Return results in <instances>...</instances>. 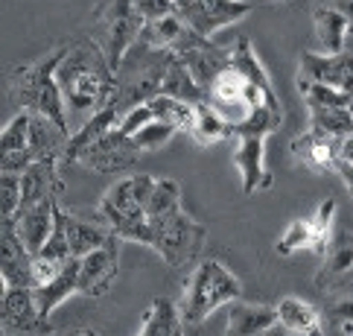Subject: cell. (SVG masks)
Masks as SVG:
<instances>
[{"mask_svg":"<svg viewBox=\"0 0 353 336\" xmlns=\"http://www.w3.org/2000/svg\"><path fill=\"white\" fill-rule=\"evenodd\" d=\"M152 226V246L170 266H184L199 255L205 243V228L187 214L184 208H175L158 219H149Z\"/></svg>","mask_w":353,"mask_h":336,"instance_id":"52a82bcc","label":"cell"},{"mask_svg":"<svg viewBox=\"0 0 353 336\" xmlns=\"http://www.w3.org/2000/svg\"><path fill=\"white\" fill-rule=\"evenodd\" d=\"M30 132H32V111L21 108L9 126L0 135V152H18V149H30Z\"/></svg>","mask_w":353,"mask_h":336,"instance_id":"1f68e13d","label":"cell"},{"mask_svg":"<svg viewBox=\"0 0 353 336\" xmlns=\"http://www.w3.org/2000/svg\"><path fill=\"white\" fill-rule=\"evenodd\" d=\"M0 275H3L6 287H32V255L27 252L21 234L15 228V219H3L0 226Z\"/></svg>","mask_w":353,"mask_h":336,"instance_id":"7c38bea8","label":"cell"},{"mask_svg":"<svg viewBox=\"0 0 353 336\" xmlns=\"http://www.w3.org/2000/svg\"><path fill=\"white\" fill-rule=\"evenodd\" d=\"M277 307V322L295 336H324V325H321V316L312 304H307L304 298H295V295H286L274 304Z\"/></svg>","mask_w":353,"mask_h":336,"instance_id":"ac0fdd59","label":"cell"},{"mask_svg":"<svg viewBox=\"0 0 353 336\" xmlns=\"http://www.w3.org/2000/svg\"><path fill=\"white\" fill-rule=\"evenodd\" d=\"M330 319L342 328L347 336H353V298H342L330 307Z\"/></svg>","mask_w":353,"mask_h":336,"instance_id":"f35d334b","label":"cell"},{"mask_svg":"<svg viewBox=\"0 0 353 336\" xmlns=\"http://www.w3.org/2000/svg\"><path fill=\"white\" fill-rule=\"evenodd\" d=\"M315 3H321V6H333L339 9L342 15H347L353 21V0H315Z\"/></svg>","mask_w":353,"mask_h":336,"instance_id":"60d3db41","label":"cell"},{"mask_svg":"<svg viewBox=\"0 0 353 336\" xmlns=\"http://www.w3.org/2000/svg\"><path fill=\"white\" fill-rule=\"evenodd\" d=\"M298 82H324L353 94V53H312L307 50L298 65Z\"/></svg>","mask_w":353,"mask_h":336,"instance_id":"30bf717a","label":"cell"},{"mask_svg":"<svg viewBox=\"0 0 353 336\" xmlns=\"http://www.w3.org/2000/svg\"><path fill=\"white\" fill-rule=\"evenodd\" d=\"M137 12H141L143 21H158V18H167L179 12V3L175 0H134Z\"/></svg>","mask_w":353,"mask_h":336,"instance_id":"74e56055","label":"cell"},{"mask_svg":"<svg viewBox=\"0 0 353 336\" xmlns=\"http://www.w3.org/2000/svg\"><path fill=\"white\" fill-rule=\"evenodd\" d=\"M179 132L172 126V123H163V120H152V123H146V126L132 135V146L137 149V152H152V149H161V146H167L172 141V135Z\"/></svg>","mask_w":353,"mask_h":336,"instance_id":"d6a6232c","label":"cell"},{"mask_svg":"<svg viewBox=\"0 0 353 336\" xmlns=\"http://www.w3.org/2000/svg\"><path fill=\"white\" fill-rule=\"evenodd\" d=\"M149 108H152L155 120L163 123H172L179 132H190L193 129V120H196V103H187L181 97H172V94H158L152 99H146Z\"/></svg>","mask_w":353,"mask_h":336,"instance_id":"484cf974","label":"cell"},{"mask_svg":"<svg viewBox=\"0 0 353 336\" xmlns=\"http://www.w3.org/2000/svg\"><path fill=\"white\" fill-rule=\"evenodd\" d=\"M281 123H283V111H274L269 106L248 111L245 120L234 123V138H236L234 164L239 170L243 193L266 190L272 184V176L266 170V138L281 129Z\"/></svg>","mask_w":353,"mask_h":336,"instance_id":"3957f363","label":"cell"},{"mask_svg":"<svg viewBox=\"0 0 353 336\" xmlns=\"http://www.w3.org/2000/svg\"><path fill=\"white\" fill-rule=\"evenodd\" d=\"M184 316L181 307L170 298H155L152 307L146 310L141 336H184Z\"/></svg>","mask_w":353,"mask_h":336,"instance_id":"7402d4cb","label":"cell"},{"mask_svg":"<svg viewBox=\"0 0 353 336\" xmlns=\"http://www.w3.org/2000/svg\"><path fill=\"white\" fill-rule=\"evenodd\" d=\"M239 298H243V284H239L234 272L222 260L213 257L201 260L184 287V302H181L184 325H201L213 310L234 304Z\"/></svg>","mask_w":353,"mask_h":336,"instance_id":"277c9868","label":"cell"},{"mask_svg":"<svg viewBox=\"0 0 353 336\" xmlns=\"http://www.w3.org/2000/svg\"><path fill=\"white\" fill-rule=\"evenodd\" d=\"M56 202L59 199H44V202H35V205H27L18 210L15 217V228L21 234L23 246H27V252L35 257L41 255L44 243L50 240V234H53V226H56Z\"/></svg>","mask_w":353,"mask_h":336,"instance_id":"5bb4252c","label":"cell"},{"mask_svg":"<svg viewBox=\"0 0 353 336\" xmlns=\"http://www.w3.org/2000/svg\"><path fill=\"white\" fill-rule=\"evenodd\" d=\"M307 108H353V94L324 82H298Z\"/></svg>","mask_w":353,"mask_h":336,"instance_id":"83f0119b","label":"cell"},{"mask_svg":"<svg viewBox=\"0 0 353 336\" xmlns=\"http://www.w3.org/2000/svg\"><path fill=\"white\" fill-rule=\"evenodd\" d=\"M251 12H254V3L248 0H196V3L179 6V15L187 21V27H193L208 39L222 27H234Z\"/></svg>","mask_w":353,"mask_h":336,"instance_id":"ba28073f","label":"cell"},{"mask_svg":"<svg viewBox=\"0 0 353 336\" xmlns=\"http://www.w3.org/2000/svg\"><path fill=\"white\" fill-rule=\"evenodd\" d=\"M339 161H347V164H353V135L347 141H342V146H339Z\"/></svg>","mask_w":353,"mask_h":336,"instance_id":"b9f144b4","label":"cell"},{"mask_svg":"<svg viewBox=\"0 0 353 336\" xmlns=\"http://www.w3.org/2000/svg\"><path fill=\"white\" fill-rule=\"evenodd\" d=\"M190 135L201 146L228 141V138H234V120L225 117L219 108H213L208 99H201V103H196V120H193Z\"/></svg>","mask_w":353,"mask_h":336,"instance_id":"44dd1931","label":"cell"},{"mask_svg":"<svg viewBox=\"0 0 353 336\" xmlns=\"http://www.w3.org/2000/svg\"><path fill=\"white\" fill-rule=\"evenodd\" d=\"M32 149H18V152H0V172H18V176H23L32 164H35Z\"/></svg>","mask_w":353,"mask_h":336,"instance_id":"8d00e7d4","label":"cell"},{"mask_svg":"<svg viewBox=\"0 0 353 336\" xmlns=\"http://www.w3.org/2000/svg\"><path fill=\"white\" fill-rule=\"evenodd\" d=\"M35 257H47V260H56V264H70L73 260V252H70V240H68V210L56 202V226H53V234L50 240L44 243L41 255Z\"/></svg>","mask_w":353,"mask_h":336,"instance_id":"f1b7e54d","label":"cell"},{"mask_svg":"<svg viewBox=\"0 0 353 336\" xmlns=\"http://www.w3.org/2000/svg\"><path fill=\"white\" fill-rule=\"evenodd\" d=\"M327 275H350L353 272V234H339V240L333 237L330 248H327Z\"/></svg>","mask_w":353,"mask_h":336,"instance_id":"836d02e7","label":"cell"},{"mask_svg":"<svg viewBox=\"0 0 353 336\" xmlns=\"http://www.w3.org/2000/svg\"><path fill=\"white\" fill-rule=\"evenodd\" d=\"M68 117L82 126L97 111L114 106L117 99V70L94 39L68 44V53L56 70Z\"/></svg>","mask_w":353,"mask_h":336,"instance_id":"6da1fadb","label":"cell"},{"mask_svg":"<svg viewBox=\"0 0 353 336\" xmlns=\"http://www.w3.org/2000/svg\"><path fill=\"white\" fill-rule=\"evenodd\" d=\"M277 325V307L234 302L228 307V336H263Z\"/></svg>","mask_w":353,"mask_h":336,"instance_id":"e0dca14e","label":"cell"},{"mask_svg":"<svg viewBox=\"0 0 353 336\" xmlns=\"http://www.w3.org/2000/svg\"><path fill=\"white\" fill-rule=\"evenodd\" d=\"M333 217H336V199H324V202L315 208V214L310 217L312 222V234H315V246H312V255L324 257L327 248L333 243Z\"/></svg>","mask_w":353,"mask_h":336,"instance_id":"4dcf8cb0","label":"cell"},{"mask_svg":"<svg viewBox=\"0 0 353 336\" xmlns=\"http://www.w3.org/2000/svg\"><path fill=\"white\" fill-rule=\"evenodd\" d=\"M350 278H353V272H350Z\"/></svg>","mask_w":353,"mask_h":336,"instance_id":"7dc6e473","label":"cell"},{"mask_svg":"<svg viewBox=\"0 0 353 336\" xmlns=\"http://www.w3.org/2000/svg\"><path fill=\"white\" fill-rule=\"evenodd\" d=\"M190 30L187 21L175 12V15L167 18H158V21H146L141 35H137V44L143 47H155V50H175L179 41L184 39V32Z\"/></svg>","mask_w":353,"mask_h":336,"instance_id":"cb8c5ba5","label":"cell"},{"mask_svg":"<svg viewBox=\"0 0 353 336\" xmlns=\"http://www.w3.org/2000/svg\"><path fill=\"white\" fill-rule=\"evenodd\" d=\"M117 234L111 237L105 246L88 252L79 257V293L88 298H99L111 290L117 269H120V252H117Z\"/></svg>","mask_w":353,"mask_h":336,"instance_id":"8fae6325","label":"cell"},{"mask_svg":"<svg viewBox=\"0 0 353 336\" xmlns=\"http://www.w3.org/2000/svg\"><path fill=\"white\" fill-rule=\"evenodd\" d=\"M312 23H315V35H319L324 53H342L345 44H347V32H350L353 21L333 6L315 3L312 6Z\"/></svg>","mask_w":353,"mask_h":336,"instance_id":"ffe728a7","label":"cell"},{"mask_svg":"<svg viewBox=\"0 0 353 336\" xmlns=\"http://www.w3.org/2000/svg\"><path fill=\"white\" fill-rule=\"evenodd\" d=\"M152 120H155V115H152V108H149V103H137L120 117V123L114 129L123 135V138H132V135H137L146 123H152Z\"/></svg>","mask_w":353,"mask_h":336,"instance_id":"d590c367","label":"cell"},{"mask_svg":"<svg viewBox=\"0 0 353 336\" xmlns=\"http://www.w3.org/2000/svg\"><path fill=\"white\" fill-rule=\"evenodd\" d=\"M179 6H187V3H196V0H175Z\"/></svg>","mask_w":353,"mask_h":336,"instance_id":"f6af8a7d","label":"cell"},{"mask_svg":"<svg viewBox=\"0 0 353 336\" xmlns=\"http://www.w3.org/2000/svg\"><path fill=\"white\" fill-rule=\"evenodd\" d=\"M137 155L141 152L132 146V141L123 138L117 129H111L97 144H91L85 149L77 164H85V167H91L97 172H114V170H123V167H132Z\"/></svg>","mask_w":353,"mask_h":336,"instance_id":"4fadbf2b","label":"cell"},{"mask_svg":"<svg viewBox=\"0 0 353 336\" xmlns=\"http://www.w3.org/2000/svg\"><path fill=\"white\" fill-rule=\"evenodd\" d=\"M97 23V44L103 47V53L108 56L111 68H120L125 53L137 44V35L143 30V18L137 12L134 0H103L99 9L94 12Z\"/></svg>","mask_w":353,"mask_h":336,"instance_id":"5b68a950","label":"cell"},{"mask_svg":"<svg viewBox=\"0 0 353 336\" xmlns=\"http://www.w3.org/2000/svg\"><path fill=\"white\" fill-rule=\"evenodd\" d=\"M310 129L333 141H347L353 135V108H310Z\"/></svg>","mask_w":353,"mask_h":336,"instance_id":"4316f807","label":"cell"},{"mask_svg":"<svg viewBox=\"0 0 353 336\" xmlns=\"http://www.w3.org/2000/svg\"><path fill=\"white\" fill-rule=\"evenodd\" d=\"M3 333L6 336H44L50 333L47 319L39 313L32 287H3Z\"/></svg>","mask_w":353,"mask_h":336,"instance_id":"9c48e42d","label":"cell"},{"mask_svg":"<svg viewBox=\"0 0 353 336\" xmlns=\"http://www.w3.org/2000/svg\"><path fill=\"white\" fill-rule=\"evenodd\" d=\"M181 61L187 65V70L193 73L199 88L205 91V97H208V88L213 85V79H216L225 68H231V50H225V47L213 44L208 39L205 44H199L196 50H190V53H184Z\"/></svg>","mask_w":353,"mask_h":336,"instance_id":"2e32d148","label":"cell"},{"mask_svg":"<svg viewBox=\"0 0 353 336\" xmlns=\"http://www.w3.org/2000/svg\"><path fill=\"white\" fill-rule=\"evenodd\" d=\"M68 47H56L50 56L32 61V65H23L9 77V91L15 97V103L21 108H30L35 115H44L53 123H59L61 129L70 132V117H68V106L65 97H61L56 70L65 59Z\"/></svg>","mask_w":353,"mask_h":336,"instance_id":"7a4b0ae2","label":"cell"},{"mask_svg":"<svg viewBox=\"0 0 353 336\" xmlns=\"http://www.w3.org/2000/svg\"><path fill=\"white\" fill-rule=\"evenodd\" d=\"M111 237H114V231H111L105 222L99 226V222H88L82 217L68 214V240H70L73 257H85L88 252H94V248L105 246Z\"/></svg>","mask_w":353,"mask_h":336,"instance_id":"d4e9b609","label":"cell"},{"mask_svg":"<svg viewBox=\"0 0 353 336\" xmlns=\"http://www.w3.org/2000/svg\"><path fill=\"white\" fill-rule=\"evenodd\" d=\"M97 214L103 217V222L120 240L152 246V226H149V217H146V205H141L134 196L132 176L111 184L105 196L99 199Z\"/></svg>","mask_w":353,"mask_h":336,"instance_id":"8992f818","label":"cell"},{"mask_svg":"<svg viewBox=\"0 0 353 336\" xmlns=\"http://www.w3.org/2000/svg\"><path fill=\"white\" fill-rule=\"evenodd\" d=\"M263 336H295V333H289V330L281 325V322H277V325H274V328H269V330L263 333Z\"/></svg>","mask_w":353,"mask_h":336,"instance_id":"7bdbcfd3","label":"cell"},{"mask_svg":"<svg viewBox=\"0 0 353 336\" xmlns=\"http://www.w3.org/2000/svg\"><path fill=\"white\" fill-rule=\"evenodd\" d=\"M274 3H283V0H274Z\"/></svg>","mask_w":353,"mask_h":336,"instance_id":"bcb514c9","label":"cell"},{"mask_svg":"<svg viewBox=\"0 0 353 336\" xmlns=\"http://www.w3.org/2000/svg\"><path fill=\"white\" fill-rule=\"evenodd\" d=\"M312 246H315V234H312V222L307 217V219H292L289 222L274 248H277V255L289 257L295 252H312Z\"/></svg>","mask_w":353,"mask_h":336,"instance_id":"f546056e","label":"cell"},{"mask_svg":"<svg viewBox=\"0 0 353 336\" xmlns=\"http://www.w3.org/2000/svg\"><path fill=\"white\" fill-rule=\"evenodd\" d=\"M77 336H99V333H97V330H79Z\"/></svg>","mask_w":353,"mask_h":336,"instance_id":"ee69618b","label":"cell"},{"mask_svg":"<svg viewBox=\"0 0 353 336\" xmlns=\"http://www.w3.org/2000/svg\"><path fill=\"white\" fill-rule=\"evenodd\" d=\"M231 68H236L251 85H257V88L266 94L272 103L281 106V99H277V91H274V85H272V77L266 73V68H263V61L257 59L254 47H251L248 39H239L236 47L231 50Z\"/></svg>","mask_w":353,"mask_h":336,"instance_id":"603a6c76","label":"cell"},{"mask_svg":"<svg viewBox=\"0 0 353 336\" xmlns=\"http://www.w3.org/2000/svg\"><path fill=\"white\" fill-rule=\"evenodd\" d=\"M339 146L342 141H333L327 138L321 132H312L307 129L304 135H298L292 141V155L298 164H304L315 172H324V170H333L336 172V164H339Z\"/></svg>","mask_w":353,"mask_h":336,"instance_id":"9a60e30c","label":"cell"},{"mask_svg":"<svg viewBox=\"0 0 353 336\" xmlns=\"http://www.w3.org/2000/svg\"><path fill=\"white\" fill-rule=\"evenodd\" d=\"M336 176L345 181V188L353 196V164H347V161H339V164H336Z\"/></svg>","mask_w":353,"mask_h":336,"instance_id":"ab89813d","label":"cell"},{"mask_svg":"<svg viewBox=\"0 0 353 336\" xmlns=\"http://www.w3.org/2000/svg\"><path fill=\"white\" fill-rule=\"evenodd\" d=\"M73 293H79V257H73L70 264H65V269H61L53 281L35 287V304H39V313L47 319L59 304H65Z\"/></svg>","mask_w":353,"mask_h":336,"instance_id":"d6986e66","label":"cell"},{"mask_svg":"<svg viewBox=\"0 0 353 336\" xmlns=\"http://www.w3.org/2000/svg\"><path fill=\"white\" fill-rule=\"evenodd\" d=\"M0 196H3V219H15L23 202V184L18 172H0Z\"/></svg>","mask_w":353,"mask_h":336,"instance_id":"e575fe53","label":"cell"}]
</instances>
